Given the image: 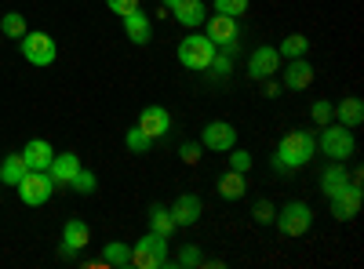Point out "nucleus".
<instances>
[{"label": "nucleus", "mask_w": 364, "mask_h": 269, "mask_svg": "<svg viewBox=\"0 0 364 269\" xmlns=\"http://www.w3.org/2000/svg\"><path fill=\"white\" fill-rule=\"evenodd\" d=\"M314 149H317L314 131H306V128L288 131V135L277 142V153H273V171L291 175V171H299V168H306V164L314 160Z\"/></svg>", "instance_id": "f257e3e1"}, {"label": "nucleus", "mask_w": 364, "mask_h": 269, "mask_svg": "<svg viewBox=\"0 0 364 269\" xmlns=\"http://www.w3.org/2000/svg\"><path fill=\"white\" fill-rule=\"evenodd\" d=\"M317 149L328 157V160H339L346 164L357 149V138H353V128H343V124H324L321 135H317Z\"/></svg>", "instance_id": "f03ea898"}, {"label": "nucleus", "mask_w": 364, "mask_h": 269, "mask_svg": "<svg viewBox=\"0 0 364 269\" xmlns=\"http://www.w3.org/2000/svg\"><path fill=\"white\" fill-rule=\"evenodd\" d=\"M215 44H211L204 33H197V29H190V37H182L178 40V62L186 66V70H208L211 66V58H215Z\"/></svg>", "instance_id": "7ed1b4c3"}, {"label": "nucleus", "mask_w": 364, "mask_h": 269, "mask_svg": "<svg viewBox=\"0 0 364 269\" xmlns=\"http://www.w3.org/2000/svg\"><path fill=\"white\" fill-rule=\"evenodd\" d=\"M132 265H139V269H164V265H171V258H168V236L149 229L142 241L132 248Z\"/></svg>", "instance_id": "20e7f679"}, {"label": "nucleus", "mask_w": 364, "mask_h": 269, "mask_svg": "<svg viewBox=\"0 0 364 269\" xmlns=\"http://www.w3.org/2000/svg\"><path fill=\"white\" fill-rule=\"evenodd\" d=\"M273 226H277L284 236H306L310 226H314V207L302 204V200H288L284 207H277Z\"/></svg>", "instance_id": "39448f33"}, {"label": "nucleus", "mask_w": 364, "mask_h": 269, "mask_svg": "<svg viewBox=\"0 0 364 269\" xmlns=\"http://www.w3.org/2000/svg\"><path fill=\"white\" fill-rule=\"evenodd\" d=\"M18 48H22V58H26V62H29V66H37V70L51 66V62H55V55H58L55 40H51L48 33H33V29H26V33L18 37Z\"/></svg>", "instance_id": "423d86ee"}, {"label": "nucleus", "mask_w": 364, "mask_h": 269, "mask_svg": "<svg viewBox=\"0 0 364 269\" xmlns=\"http://www.w3.org/2000/svg\"><path fill=\"white\" fill-rule=\"evenodd\" d=\"M51 190H55V182H51V175H48V171H26V175H22V182L15 186L18 200L29 204V207L48 204V200H51Z\"/></svg>", "instance_id": "0eeeda50"}, {"label": "nucleus", "mask_w": 364, "mask_h": 269, "mask_svg": "<svg viewBox=\"0 0 364 269\" xmlns=\"http://www.w3.org/2000/svg\"><path fill=\"white\" fill-rule=\"evenodd\" d=\"M204 37L215 44V48H233L237 37H240V26H237V18L215 11V15H208V18H204Z\"/></svg>", "instance_id": "6e6552de"}, {"label": "nucleus", "mask_w": 364, "mask_h": 269, "mask_svg": "<svg viewBox=\"0 0 364 269\" xmlns=\"http://www.w3.org/2000/svg\"><path fill=\"white\" fill-rule=\"evenodd\" d=\"M200 146L211 149V153H226V149L237 146V128L230 121H208L200 128Z\"/></svg>", "instance_id": "1a4fd4ad"}, {"label": "nucleus", "mask_w": 364, "mask_h": 269, "mask_svg": "<svg viewBox=\"0 0 364 269\" xmlns=\"http://www.w3.org/2000/svg\"><path fill=\"white\" fill-rule=\"evenodd\" d=\"M277 70H281V51L273 44H262V48L252 51V58H248V77L252 80H269Z\"/></svg>", "instance_id": "9d476101"}, {"label": "nucleus", "mask_w": 364, "mask_h": 269, "mask_svg": "<svg viewBox=\"0 0 364 269\" xmlns=\"http://www.w3.org/2000/svg\"><path fill=\"white\" fill-rule=\"evenodd\" d=\"M139 128L149 135V138H161V135H168L171 131V113H168V106H142V113H139Z\"/></svg>", "instance_id": "9b49d317"}, {"label": "nucleus", "mask_w": 364, "mask_h": 269, "mask_svg": "<svg viewBox=\"0 0 364 269\" xmlns=\"http://www.w3.org/2000/svg\"><path fill=\"white\" fill-rule=\"evenodd\" d=\"M200 212H204V204H200L197 193H178L175 204H171L175 226H197V222H200Z\"/></svg>", "instance_id": "f8f14e48"}, {"label": "nucleus", "mask_w": 364, "mask_h": 269, "mask_svg": "<svg viewBox=\"0 0 364 269\" xmlns=\"http://www.w3.org/2000/svg\"><path fill=\"white\" fill-rule=\"evenodd\" d=\"M22 160H26V168L29 171H48L51 168V157H55V149H51V142H44V138H29L22 149Z\"/></svg>", "instance_id": "ddd939ff"}, {"label": "nucleus", "mask_w": 364, "mask_h": 269, "mask_svg": "<svg viewBox=\"0 0 364 269\" xmlns=\"http://www.w3.org/2000/svg\"><path fill=\"white\" fill-rule=\"evenodd\" d=\"M357 212H360V182H350L339 197H331V215L339 222H350L357 219Z\"/></svg>", "instance_id": "4468645a"}, {"label": "nucleus", "mask_w": 364, "mask_h": 269, "mask_svg": "<svg viewBox=\"0 0 364 269\" xmlns=\"http://www.w3.org/2000/svg\"><path fill=\"white\" fill-rule=\"evenodd\" d=\"M310 84H314V66L306 62V55L288 58V66H284V87L288 92H306Z\"/></svg>", "instance_id": "2eb2a0df"}, {"label": "nucleus", "mask_w": 364, "mask_h": 269, "mask_svg": "<svg viewBox=\"0 0 364 269\" xmlns=\"http://www.w3.org/2000/svg\"><path fill=\"white\" fill-rule=\"evenodd\" d=\"M350 182H353V178H350L346 164H339V160H331V164L321 171V193H324L328 200H331V197H339Z\"/></svg>", "instance_id": "dca6fc26"}, {"label": "nucleus", "mask_w": 364, "mask_h": 269, "mask_svg": "<svg viewBox=\"0 0 364 269\" xmlns=\"http://www.w3.org/2000/svg\"><path fill=\"white\" fill-rule=\"evenodd\" d=\"M171 15H175V22L182 29H200L204 18H208V4H204V0H178Z\"/></svg>", "instance_id": "f3484780"}, {"label": "nucleus", "mask_w": 364, "mask_h": 269, "mask_svg": "<svg viewBox=\"0 0 364 269\" xmlns=\"http://www.w3.org/2000/svg\"><path fill=\"white\" fill-rule=\"evenodd\" d=\"M124 37L132 44H149V40H154V22H149V15L142 8L132 11V15H124Z\"/></svg>", "instance_id": "a211bd4d"}, {"label": "nucleus", "mask_w": 364, "mask_h": 269, "mask_svg": "<svg viewBox=\"0 0 364 269\" xmlns=\"http://www.w3.org/2000/svg\"><path fill=\"white\" fill-rule=\"evenodd\" d=\"M80 171V157L77 153H55L51 157V168H48V175H51V182L55 186H70V178Z\"/></svg>", "instance_id": "6ab92c4d"}, {"label": "nucleus", "mask_w": 364, "mask_h": 269, "mask_svg": "<svg viewBox=\"0 0 364 269\" xmlns=\"http://www.w3.org/2000/svg\"><path fill=\"white\" fill-rule=\"evenodd\" d=\"M331 121L343 124V128H360L364 124V102L360 99H343L339 106H331Z\"/></svg>", "instance_id": "aec40b11"}, {"label": "nucleus", "mask_w": 364, "mask_h": 269, "mask_svg": "<svg viewBox=\"0 0 364 269\" xmlns=\"http://www.w3.org/2000/svg\"><path fill=\"white\" fill-rule=\"evenodd\" d=\"M87 241H91V229H87V222L70 219V222L63 226V248H66V251H84V248H87Z\"/></svg>", "instance_id": "412c9836"}, {"label": "nucleus", "mask_w": 364, "mask_h": 269, "mask_svg": "<svg viewBox=\"0 0 364 269\" xmlns=\"http://www.w3.org/2000/svg\"><path fill=\"white\" fill-rule=\"evenodd\" d=\"M215 190H219V197H223V200H240V197H245V190H248V186H245V175H240V171H230V168H226V171L219 175Z\"/></svg>", "instance_id": "4be33fe9"}, {"label": "nucleus", "mask_w": 364, "mask_h": 269, "mask_svg": "<svg viewBox=\"0 0 364 269\" xmlns=\"http://www.w3.org/2000/svg\"><path fill=\"white\" fill-rule=\"evenodd\" d=\"M26 171H29V168H26L22 153H8V157H0V182H4V186H18Z\"/></svg>", "instance_id": "5701e85b"}, {"label": "nucleus", "mask_w": 364, "mask_h": 269, "mask_svg": "<svg viewBox=\"0 0 364 269\" xmlns=\"http://www.w3.org/2000/svg\"><path fill=\"white\" fill-rule=\"evenodd\" d=\"M102 262H106V265H117V269H128V265H132V244L109 241V244L102 248Z\"/></svg>", "instance_id": "b1692460"}, {"label": "nucleus", "mask_w": 364, "mask_h": 269, "mask_svg": "<svg viewBox=\"0 0 364 269\" xmlns=\"http://www.w3.org/2000/svg\"><path fill=\"white\" fill-rule=\"evenodd\" d=\"M149 229L161 233V236H171V233L178 229L175 219H171V207H164V204H154V207H149Z\"/></svg>", "instance_id": "393cba45"}, {"label": "nucleus", "mask_w": 364, "mask_h": 269, "mask_svg": "<svg viewBox=\"0 0 364 269\" xmlns=\"http://www.w3.org/2000/svg\"><path fill=\"white\" fill-rule=\"evenodd\" d=\"M281 58H284V62H288V58H302V55H306L310 51V40L306 37H302V33H288L284 40H281Z\"/></svg>", "instance_id": "a878e982"}, {"label": "nucleus", "mask_w": 364, "mask_h": 269, "mask_svg": "<svg viewBox=\"0 0 364 269\" xmlns=\"http://www.w3.org/2000/svg\"><path fill=\"white\" fill-rule=\"evenodd\" d=\"M26 18H22V11H4V15H0V33H4V37H11V40H18L22 33H26Z\"/></svg>", "instance_id": "bb28decb"}, {"label": "nucleus", "mask_w": 364, "mask_h": 269, "mask_svg": "<svg viewBox=\"0 0 364 269\" xmlns=\"http://www.w3.org/2000/svg\"><path fill=\"white\" fill-rule=\"evenodd\" d=\"M70 186L80 193V197H91V193H95L99 190V178H95V171H87V168H80L73 178H70Z\"/></svg>", "instance_id": "cd10ccee"}, {"label": "nucleus", "mask_w": 364, "mask_h": 269, "mask_svg": "<svg viewBox=\"0 0 364 269\" xmlns=\"http://www.w3.org/2000/svg\"><path fill=\"white\" fill-rule=\"evenodd\" d=\"M124 146L132 149V153H139V157H142V153H149V146H154V138H149V135H146V131L135 124V128H128V135H124Z\"/></svg>", "instance_id": "c85d7f7f"}, {"label": "nucleus", "mask_w": 364, "mask_h": 269, "mask_svg": "<svg viewBox=\"0 0 364 269\" xmlns=\"http://www.w3.org/2000/svg\"><path fill=\"white\" fill-rule=\"evenodd\" d=\"M211 11L230 15V18H240V15L248 11V0H211Z\"/></svg>", "instance_id": "c756f323"}, {"label": "nucleus", "mask_w": 364, "mask_h": 269, "mask_svg": "<svg viewBox=\"0 0 364 269\" xmlns=\"http://www.w3.org/2000/svg\"><path fill=\"white\" fill-rule=\"evenodd\" d=\"M226 168L230 171H240V175H245L248 168H252V153H245V149H226Z\"/></svg>", "instance_id": "7c9ffc66"}, {"label": "nucleus", "mask_w": 364, "mask_h": 269, "mask_svg": "<svg viewBox=\"0 0 364 269\" xmlns=\"http://www.w3.org/2000/svg\"><path fill=\"white\" fill-rule=\"evenodd\" d=\"M175 265H204V255H200V248H197V244H182V251H178Z\"/></svg>", "instance_id": "2f4dec72"}, {"label": "nucleus", "mask_w": 364, "mask_h": 269, "mask_svg": "<svg viewBox=\"0 0 364 269\" xmlns=\"http://www.w3.org/2000/svg\"><path fill=\"white\" fill-rule=\"evenodd\" d=\"M310 116H314V124H317V128L331 124V102H328V99H317V102L310 106Z\"/></svg>", "instance_id": "473e14b6"}, {"label": "nucleus", "mask_w": 364, "mask_h": 269, "mask_svg": "<svg viewBox=\"0 0 364 269\" xmlns=\"http://www.w3.org/2000/svg\"><path fill=\"white\" fill-rule=\"evenodd\" d=\"M252 215H255V222H259V226H269V222H273V215H277V207H273L269 200H255Z\"/></svg>", "instance_id": "72a5a7b5"}, {"label": "nucleus", "mask_w": 364, "mask_h": 269, "mask_svg": "<svg viewBox=\"0 0 364 269\" xmlns=\"http://www.w3.org/2000/svg\"><path fill=\"white\" fill-rule=\"evenodd\" d=\"M211 73H215V77H230V70H233V58L230 55H219L215 51V58H211V66H208Z\"/></svg>", "instance_id": "f704fd0d"}, {"label": "nucleus", "mask_w": 364, "mask_h": 269, "mask_svg": "<svg viewBox=\"0 0 364 269\" xmlns=\"http://www.w3.org/2000/svg\"><path fill=\"white\" fill-rule=\"evenodd\" d=\"M106 8L113 11V15H132V11H139V0H106Z\"/></svg>", "instance_id": "c9c22d12"}, {"label": "nucleus", "mask_w": 364, "mask_h": 269, "mask_svg": "<svg viewBox=\"0 0 364 269\" xmlns=\"http://www.w3.org/2000/svg\"><path fill=\"white\" fill-rule=\"evenodd\" d=\"M200 149H204V146H197V142H182V146H178L182 164H197V160H200Z\"/></svg>", "instance_id": "e433bc0d"}, {"label": "nucleus", "mask_w": 364, "mask_h": 269, "mask_svg": "<svg viewBox=\"0 0 364 269\" xmlns=\"http://www.w3.org/2000/svg\"><path fill=\"white\" fill-rule=\"evenodd\" d=\"M161 4H164V15H168V11H175V4H178V0H161Z\"/></svg>", "instance_id": "4c0bfd02"}, {"label": "nucleus", "mask_w": 364, "mask_h": 269, "mask_svg": "<svg viewBox=\"0 0 364 269\" xmlns=\"http://www.w3.org/2000/svg\"><path fill=\"white\" fill-rule=\"evenodd\" d=\"M0 157H4V153H0Z\"/></svg>", "instance_id": "58836bf2"}]
</instances>
